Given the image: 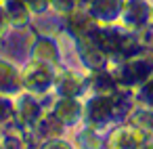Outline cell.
Segmentation results:
<instances>
[{
  "instance_id": "cell-6",
  "label": "cell",
  "mask_w": 153,
  "mask_h": 149,
  "mask_svg": "<svg viewBox=\"0 0 153 149\" xmlns=\"http://www.w3.org/2000/svg\"><path fill=\"white\" fill-rule=\"evenodd\" d=\"M15 120V103L7 99V95H0V128L9 126Z\"/></svg>"
},
{
  "instance_id": "cell-5",
  "label": "cell",
  "mask_w": 153,
  "mask_h": 149,
  "mask_svg": "<svg viewBox=\"0 0 153 149\" xmlns=\"http://www.w3.org/2000/svg\"><path fill=\"white\" fill-rule=\"evenodd\" d=\"M32 57H34L36 61H44V63H48V61H55V57H57V48H55V44L48 42L46 38H40V40L34 44V48H32Z\"/></svg>"
},
{
  "instance_id": "cell-4",
  "label": "cell",
  "mask_w": 153,
  "mask_h": 149,
  "mask_svg": "<svg viewBox=\"0 0 153 149\" xmlns=\"http://www.w3.org/2000/svg\"><path fill=\"white\" fill-rule=\"evenodd\" d=\"M4 15H7V23L11 25H25L30 19V9L23 4V0H7L2 4Z\"/></svg>"
},
{
  "instance_id": "cell-3",
  "label": "cell",
  "mask_w": 153,
  "mask_h": 149,
  "mask_svg": "<svg viewBox=\"0 0 153 149\" xmlns=\"http://www.w3.org/2000/svg\"><path fill=\"white\" fill-rule=\"evenodd\" d=\"M23 90L21 74L7 61H0V95H17Z\"/></svg>"
},
{
  "instance_id": "cell-2",
  "label": "cell",
  "mask_w": 153,
  "mask_h": 149,
  "mask_svg": "<svg viewBox=\"0 0 153 149\" xmlns=\"http://www.w3.org/2000/svg\"><path fill=\"white\" fill-rule=\"evenodd\" d=\"M40 115H42V107H40V103L36 101V95H32V92L25 90V92L19 97V103L15 105V120H19L21 126L32 128V126L38 122Z\"/></svg>"
},
{
  "instance_id": "cell-1",
  "label": "cell",
  "mask_w": 153,
  "mask_h": 149,
  "mask_svg": "<svg viewBox=\"0 0 153 149\" xmlns=\"http://www.w3.org/2000/svg\"><path fill=\"white\" fill-rule=\"evenodd\" d=\"M21 84H23V90H27L32 95H42V92H46V88L51 84H55V76H53L51 67L44 61H36L34 59L30 65L23 67Z\"/></svg>"
},
{
  "instance_id": "cell-7",
  "label": "cell",
  "mask_w": 153,
  "mask_h": 149,
  "mask_svg": "<svg viewBox=\"0 0 153 149\" xmlns=\"http://www.w3.org/2000/svg\"><path fill=\"white\" fill-rule=\"evenodd\" d=\"M23 4L30 9V13L34 11V13H44L46 9H48V0H23Z\"/></svg>"
},
{
  "instance_id": "cell-8",
  "label": "cell",
  "mask_w": 153,
  "mask_h": 149,
  "mask_svg": "<svg viewBox=\"0 0 153 149\" xmlns=\"http://www.w3.org/2000/svg\"><path fill=\"white\" fill-rule=\"evenodd\" d=\"M4 30H7V15H4V9H2V4H0V36L4 34Z\"/></svg>"
}]
</instances>
